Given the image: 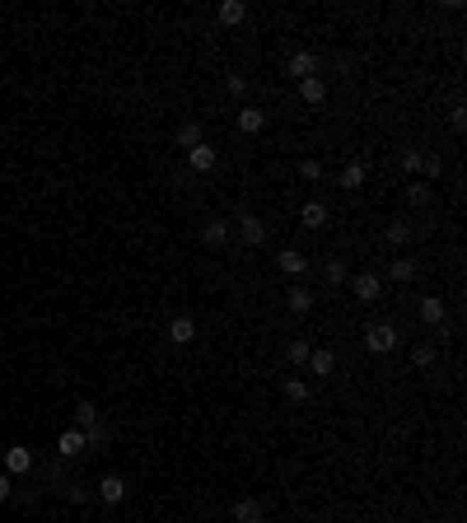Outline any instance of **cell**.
<instances>
[{
    "instance_id": "obj_4",
    "label": "cell",
    "mask_w": 467,
    "mask_h": 523,
    "mask_svg": "<svg viewBox=\"0 0 467 523\" xmlns=\"http://www.w3.org/2000/svg\"><path fill=\"white\" fill-rule=\"evenodd\" d=\"M276 267H280V271H285V276H290V280H300V276H304V271H309V257H304V253H300V248H280V253H276Z\"/></svg>"
},
{
    "instance_id": "obj_10",
    "label": "cell",
    "mask_w": 467,
    "mask_h": 523,
    "mask_svg": "<svg viewBox=\"0 0 467 523\" xmlns=\"http://www.w3.org/2000/svg\"><path fill=\"white\" fill-rule=\"evenodd\" d=\"M416 313H421V323H425V327H444V318H449L444 299H434V294H430V299H421V309H416Z\"/></svg>"
},
{
    "instance_id": "obj_34",
    "label": "cell",
    "mask_w": 467,
    "mask_h": 523,
    "mask_svg": "<svg viewBox=\"0 0 467 523\" xmlns=\"http://www.w3.org/2000/svg\"><path fill=\"white\" fill-rule=\"evenodd\" d=\"M449 126H454V131H463V126H467V108H463V103H454V112H449Z\"/></svg>"
},
{
    "instance_id": "obj_11",
    "label": "cell",
    "mask_w": 467,
    "mask_h": 523,
    "mask_svg": "<svg viewBox=\"0 0 467 523\" xmlns=\"http://www.w3.org/2000/svg\"><path fill=\"white\" fill-rule=\"evenodd\" d=\"M99 500L103 505H122L126 500V481L122 477H103L99 481Z\"/></svg>"
},
{
    "instance_id": "obj_27",
    "label": "cell",
    "mask_w": 467,
    "mask_h": 523,
    "mask_svg": "<svg viewBox=\"0 0 467 523\" xmlns=\"http://www.w3.org/2000/svg\"><path fill=\"white\" fill-rule=\"evenodd\" d=\"M434 356H439V351H434L430 341H421V346L412 351V365H416V369H430V365H434Z\"/></svg>"
},
{
    "instance_id": "obj_22",
    "label": "cell",
    "mask_w": 467,
    "mask_h": 523,
    "mask_svg": "<svg viewBox=\"0 0 467 523\" xmlns=\"http://www.w3.org/2000/svg\"><path fill=\"white\" fill-rule=\"evenodd\" d=\"M234 519H238V523H257V519H262V505H257V500H238V505H234Z\"/></svg>"
},
{
    "instance_id": "obj_32",
    "label": "cell",
    "mask_w": 467,
    "mask_h": 523,
    "mask_svg": "<svg viewBox=\"0 0 467 523\" xmlns=\"http://www.w3.org/2000/svg\"><path fill=\"white\" fill-rule=\"evenodd\" d=\"M407 238H412V224H402V220H397V224L388 229V243H397V248H402Z\"/></svg>"
},
{
    "instance_id": "obj_3",
    "label": "cell",
    "mask_w": 467,
    "mask_h": 523,
    "mask_svg": "<svg viewBox=\"0 0 467 523\" xmlns=\"http://www.w3.org/2000/svg\"><path fill=\"white\" fill-rule=\"evenodd\" d=\"M351 290H356V299L374 304L378 294H383V280H378L374 271H356V276H351Z\"/></svg>"
},
{
    "instance_id": "obj_1",
    "label": "cell",
    "mask_w": 467,
    "mask_h": 523,
    "mask_svg": "<svg viewBox=\"0 0 467 523\" xmlns=\"http://www.w3.org/2000/svg\"><path fill=\"white\" fill-rule=\"evenodd\" d=\"M397 341H402V332L392 323H369L365 327V346L374 351V356H388V351H397Z\"/></svg>"
},
{
    "instance_id": "obj_36",
    "label": "cell",
    "mask_w": 467,
    "mask_h": 523,
    "mask_svg": "<svg viewBox=\"0 0 467 523\" xmlns=\"http://www.w3.org/2000/svg\"><path fill=\"white\" fill-rule=\"evenodd\" d=\"M10 495H14V477H10V472H0V500H10Z\"/></svg>"
},
{
    "instance_id": "obj_23",
    "label": "cell",
    "mask_w": 467,
    "mask_h": 523,
    "mask_svg": "<svg viewBox=\"0 0 467 523\" xmlns=\"http://www.w3.org/2000/svg\"><path fill=\"white\" fill-rule=\"evenodd\" d=\"M421 159H425V150L412 145V150H402V155H397V164H402V173H421Z\"/></svg>"
},
{
    "instance_id": "obj_37",
    "label": "cell",
    "mask_w": 467,
    "mask_h": 523,
    "mask_svg": "<svg viewBox=\"0 0 467 523\" xmlns=\"http://www.w3.org/2000/svg\"><path fill=\"white\" fill-rule=\"evenodd\" d=\"M66 495H70L75 505H84V500H89V490H84V486H66Z\"/></svg>"
},
{
    "instance_id": "obj_30",
    "label": "cell",
    "mask_w": 467,
    "mask_h": 523,
    "mask_svg": "<svg viewBox=\"0 0 467 523\" xmlns=\"http://www.w3.org/2000/svg\"><path fill=\"white\" fill-rule=\"evenodd\" d=\"M407 201H412V206H430V201H434V192L425 187V182H412V187H407Z\"/></svg>"
},
{
    "instance_id": "obj_21",
    "label": "cell",
    "mask_w": 467,
    "mask_h": 523,
    "mask_svg": "<svg viewBox=\"0 0 467 523\" xmlns=\"http://www.w3.org/2000/svg\"><path fill=\"white\" fill-rule=\"evenodd\" d=\"M178 145H182V150H197V145H201V122H182L178 126Z\"/></svg>"
},
{
    "instance_id": "obj_26",
    "label": "cell",
    "mask_w": 467,
    "mask_h": 523,
    "mask_svg": "<svg viewBox=\"0 0 467 523\" xmlns=\"http://www.w3.org/2000/svg\"><path fill=\"white\" fill-rule=\"evenodd\" d=\"M285 397L290 402H309V383H304L300 374H290V379H285Z\"/></svg>"
},
{
    "instance_id": "obj_24",
    "label": "cell",
    "mask_w": 467,
    "mask_h": 523,
    "mask_svg": "<svg viewBox=\"0 0 467 523\" xmlns=\"http://www.w3.org/2000/svg\"><path fill=\"white\" fill-rule=\"evenodd\" d=\"M323 173H327L323 159H304V164H300V178L304 182H323Z\"/></svg>"
},
{
    "instance_id": "obj_5",
    "label": "cell",
    "mask_w": 467,
    "mask_h": 523,
    "mask_svg": "<svg viewBox=\"0 0 467 523\" xmlns=\"http://www.w3.org/2000/svg\"><path fill=\"white\" fill-rule=\"evenodd\" d=\"M5 472H10V477H28V472H33V453H28L23 444L5 448Z\"/></svg>"
},
{
    "instance_id": "obj_6",
    "label": "cell",
    "mask_w": 467,
    "mask_h": 523,
    "mask_svg": "<svg viewBox=\"0 0 467 523\" xmlns=\"http://www.w3.org/2000/svg\"><path fill=\"white\" fill-rule=\"evenodd\" d=\"M238 238H243L248 248H257V243H267V224L257 220V215H238Z\"/></svg>"
},
{
    "instance_id": "obj_25",
    "label": "cell",
    "mask_w": 467,
    "mask_h": 523,
    "mask_svg": "<svg viewBox=\"0 0 467 523\" xmlns=\"http://www.w3.org/2000/svg\"><path fill=\"white\" fill-rule=\"evenodd\" d=\"M416 276V262H407V257H402V262H392L388 267V280H397V285H407V280Z\"/></svg>"
},
{
    "instance_id": "obj_17",
    "label": "cell",
    "mask_w": 467,
    "mask_h": 523,
    "mask_svg": "<svg viewBox=\"0 0 467 523\" xmlns=\"http://www.w3.org/2000/svg\"><path fill=\"white\" fill-rule=\"evenodd\" d=\"M262 126H267V112L262 108H253V103H248V108H238V131H262Z\"/></svg>"
},
{
    "instance_id": "obj_9",
    "label": "cell",
    "mask_w": 467,
    "mask_h": 523,
    "mask_svg": "<svg viewBox=\"0 0 467 523\" xmlns=\"http://www.w3.org/2000/svg\"><path fill=\"white\" fill-rule=\"evenodd\" d=\"M168 341H173V346H192V341H197V323H192L187 313H178V318L168 323Z\"/></svg>"
},
{
    "instance_id": "obj_14",
    "label": "cell",
    "mask_w": 467,
    "mask_h": 523,
    "mask_svg": "<svg viewBox=\"0 0 467 523\" xmlns=\"http://www.w3.org/2000/svg\"><path fill=\"white\" fill-rule=\"evenodd\" d=\"M215 19H220L224 28H234V23H243V19H248V5H243V0H224L220 10H215Z\"/></svg>"
},
{
    "instance_id": "obj_2",
    "label": "cell",
    "mask_w": 467,
    "mask_h": 523,
    "mask_svg": "<svg viewBox=\"0 0 467 523\" xmlns=\"http://www.w3.org/2000/svg\"><path fill=\"white\" fill-rule=\"evenodd\" d=\"M285 75H295V79L323 75V56H318V52H295V56L285 61Z\"/></svg>"
},
{
    "instance_id": "obj_29",
    "label": "cell",
    "mask_w": 467,
    "mask_h": 523,
    "mask_svg": "<svg viewBox=\"0 0 467 523\" xmlns=\"http://www.w3.org/2000/svg\"><path fill=\"white\" fill-rule=\"evenodd\" d=\"M103 444H108V430H103V421H99V425L84 430V453H89V448H103Z\"/></svg>"
},
{
    "instance_id": "obj_35",
    "label": "cell",
    "mask_w": 467,
    "mask_h": 523,
    "mask_svg": "<svg viewBox=\"0 0 467 523\" xmlns=\"http://www.w3.org/2000/svg\"><path fill=\"white\" fill-rule=\"evenodd\" d=\"M224 84H229V94H234V99H243V94H248V79H243V75H229Z\"/></svg>"
},
{
    "instance_id": "obj_20",
    "label": "cell",
    "mask_w": 467,
    "mask_h": 523,
    "mask_svg": "<svg viewBox=\"0 0 467 523\" xmlns=\"http://www.w3.org/2000/svg\"><path fill=\"white\" fill-rule=\"evenodd\" d=\"M75 425H79V430H89V425H99V407H94L89 397H84V402L75 407Z\"/></svg>"
},
{
    "instance_id": "obj_31",
    "label": "cell",
    "mask_w": 467,
    "mask_h": 523,
    "mask_svg": "<svg viewBox=\"0 0 467 523\" xmlns=\"http://www.w3.org/2000/svg\"><path fill=\"white\" fill-rule=\"evenodd\" d=\"M341 280H351L346 262H327V285H341Z\"/></svg>"
},
{
    "instance_id": "obj_28",
    "label": "cell",
    "mask_w": 467,
    "mask_h": 523,
    "mask_svg": "<svg viewBox=\"0 0 467 523\" xmlns=\"http://www.w3.org/2000/svg\"><path fill=\"white\" fill-rule=\"evenodd\" d=\"M309 351H313L309 341H290L285 346V360H290V365H309Z\"/></svg>"
},
{
    "instance_id": "obj_15",
    "label": "cell",
    "mask_w": 467,
    "mask_h": 523,
    "mask_svg": "<svg viewBox=\"0 0 467 523\" xmlns=\"http://www.w3.org/2000/svg\"><path fill=\"white\" fill-rule=\"evenodd\" d=\"M300 99L309 103V108H313V103H323V99H327V79H323V75H313V79H300Z\"/></svg>"
},
{
    "instance_id": "obj_8",
    "label": "cell",
    "mask_w": 467,
    "mask_h": 523,
    "mask_svg": "<svg viewBox=\"0 0 467 523\" xmlns=\"http://www.w3.org/2000/svg\"><path fill=\"white\" fill-rule=\"evenodd\" d=\"M187 164L197 168V173H215V164H220V155H215V145L201 141L197 150H187Z\"/></svg>"
},
{
    "instance_id": "obj_13",
    "label": "cell",
    "mask_w": 467,
    "mask_h": 523,
    "mask_svg": "<svg viewBox=\"0 0 467 523\" xmlns=\"http://www.w3.org/2000/svg\"><path fill=\"white\" fill-rule=\"evenodd\" d=\"M300 224H304V229H323V224H327V206H323V201H304Z\"/></svg>"
},
{
    "instance_id": "obj_33",
    "label": "cell",
    "mask_w": 467,
    "mask_h": 523,
    "mask_svg": "<svg viewBox=\"0 0 467 523\" xmlns=\"http://www.w3.org/2000/svg\"><path fill=\"white\" fill-rule=\"evenodd\" d=\"M421 173H425V178H439V173H444L439 155H425V159H421Z\"/></svg>"
},
{
    "instance_id": "obj_7",
    "label": "cell",
    "mask_w": 467,
    "mask_h": 523,
    "mask_svg": "<svg viewBox=\"0 0 467 523\" xmlns=\"http://www.w3.org/2000/svg\"><path fill=\"white\" fill-rule=\"evenodd\" d=\"M56 453H61V458H79V453H84V430H79V425L61 430V439H56Z\"/></svg>"
},
{
    "instance_id": "obj_38",
    "label": "cell",
    "mask_w": 467,
    "mask_h": 523,
    "mask_svg": "<svg viewBox=\"0 0 467 523\" xmlns=\"http://www.w3.org/2000/svg\"><path fill=\"white\" fill-rule=\"evenodd\" d=\"M257 523H262V519H257Z\"/></svg>"
},
{
    "instance_id": "obj_19",
    "label": "cell",
    "mask_w": 467,
    "mask_h": 523,
    "mask_svg": "<svg viewBox=\"0 0 467 523\" xmlns=\"http://www.w3.org/2000/svg\"><path fill=\"white\" fill-rule=\"evenodd\" d=\"M201 238H206V243H211V248H220V243H229V224H220V220H211V224H206V229H201Z\"/></svg>"
},
{
    "instance_id": "obj_12",
    "label": "cell",
    "mask_w": 467,
    "mask_h": 523,
    "mask_svg": "<svg viewBox=\"0 0 467 523\" xmlns=\"http://www.w3.org/2000/svg\"><path fill=\"white\" fill-rule=\"evenodd\" d=\"M365 173H369V164H365V159H351V164L341 168V187H346V192L365 187Z\"/></svg>"
},
{
    "instance_id": "obj_16",
    "label": "cell",
    "mask_w": 467,
    "mask_h": 523,
    "mask_svg": "<svg viewBox=\"0 0 467 523\" xmlns=\"http://www.w3.org/2000/svg\"><path fill=\"white\" fill-rule=\"evenodd\" d=\"M304 369L318 374V379H327V374L336 369V356H332V351H309V365H304Z\"/></svg>"
},
{
    "instance_id": "obj_18",
    "label": "cell",
    "mask_w": 467,
    "mask_h": 523,
    "mask_svg": "<svg viewBox=\"0 0 467 523\" xmlns=\"http://www.w3.org/2000/svg\"><path fill=\"white\" fill-rule=\"evenodd\" d=\"M290 313H309L313 309V290L309 285H300V280H295V285H290Z\"/></svg>"
}]
</instances>
